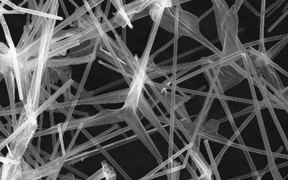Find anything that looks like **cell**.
Instances as JSON below:
<instances>
[{"instance_id": "52a82bcc", "label": "cell", "mask_w": 288, "mask_h": 180, "mask_svg": "<svg viewBox=\"0 0 288 180\" xmlns=\"http://www.w3.org/2000/svg\"><path fill=\"white\" fill-rule=\"evenodd\" d=\"M129 89H123L121 91L109 92L97 96H91L83 100H79L76 106L80 105H97L105 103H114L125 102L129 93Z\"/></svg>"}, {"instance_id": "d6986e66", "label": "cell", "mask_w": 288, "mask_h": 180, "mask_svg": "<svg viewBox=\"0 0 288 180\" xmlns=\"http://www.w3.org/2000/svg\"><path fill=\"white\" fill-rule=\"evenodd\" d=\"M138 138H139V137H137V135H135V136H133L129 137H125V139L121 140V141L117 142H115V143H110V144H109V145H107L104 146L103 148L105 150L108 151L109 150H112V149H114L115 147H120V145H124V144H125V143H129V142H131L134 141V140H137Z\"/></svg>"}, {"instance_id": "484cf974", "label": "cell", "mask_w": 288, "mask_h": 180, "mask_svg": "<svg viewBox=\"0 0 288 180\" xmlns=\"http://www.w3.org/2000/svg\"><path fill=\"white\" fill-rule=\"evenodd\" d=\"M23 157L27 160V161L29 162L30 164H32L35 168H37L39 167V166L38 165V162H39L38 161H37V160H36V161H34V160L32 159V157H31V155L28 153L27 151L25 152V153L24 154Z\"/></svg>"}, {"instance_id": "d4e9b609", "label": "cell", "mask_w": 288, "mask_h": 180, "mask_svg": "<svg viewBox=\"0 0 288 180\" xmlns=\"http://www.w3.org/2000/svg\"><path fill=\"white\" fill-rule=\"evenodd\" d=\"M103 178H104V175L103 168H101V169L98 170L97 172L95 173L93 175L89 177L87 180H99Z\"/></svg>"}, {"instance_id": "816d5d0a", "label": "cell", "mask_w": 288, "mask_h": 180, "mask_svg": "<svg viewBox=\"0 0 288 180\" xmlns=\"http://www.w3.org/2000/svg\"><path fill=\"white\" fill-rule=\"evenodd\" d=\"M29 1V0H24V1L23 2H22V4H19V7H22V5H23L24 4H26V2H27V1Z\"/></svg>"}, {"instance_id": "ac0fdd59", "label": "cell", "mask_w": 288, "mask_h": 180, "mask_svg": "<svg viewBox=\"0 0 288 180\" xmlns=\"http://www.w3.org/2000/svg\"><path fill=\"white\" fill-rule=\"evenodd\" d=\"M96 147H97V148L99 149L100 151H101V153H103V154H104V155L105 156V157H106V158L109 160V161L110 162L112 163V164L114 166L115 168H117L118 170L120 172L121 174H122V176L124 177V178H125V179H130V178H129V177L128 175H127V174H126L125 172H124V171H123L122 169H121V168H120V166L117 164V162H115V161H114V160L112 158L111 156L110 155V154H109L108 153H107V152H106V150H104V149L103 148V147H102V146H101V145H100V144H98V145H96Z\"/></svg>"}, {"instance_id": "f1b7e54d", "label": "cell", "mask_w": 288, "mask_h": 180, "mask_svg": "<svg viewBox=\"0 0 288 180\" xmlns=\"http://www.w3.org/2000/svg\"><path fill=\"white\" fill-rule=\"evenodd\" d=\"M28 9L38 11L39 5H38V4L36 3L35 0H29V1H28Z\"/></svg>"}, {"instance_id": "836d02e7", "label": "cell", "mask_w": 288, "mask_h": 180, "mask_svg": "<svg viewBox=\"0 0 288 180\" xmlns=\"http://www.w3.org/2000/svg\"><path fill=\"white\" fill-rule=\"evenodd\" d=\"M59 2H60V4L61 5V7L62 8H63V10L64 11V15H65L66 16V18H68L69 17V14L68 13V11L66 9V7H65V5H64V1H63V0H59Z\"/></svg>"}, {"instance_id": "7a4b0ae2", "label": "cell", "mask_w": 288, "mask_h": 180, "mask_svg": "<svg viewBox=\"0 0 288 180\" xmlns=\"http://www.w3.org/2000/svg\"><path fill=\"white\" fill-rule=\"evenodd\" d=\"M124 121L121 116L120 109L111 110V109H104L99 111L97 114L92 116H86L80 119L70 120L69 121L61 123L58 124L61 130L63 133L66 131H71L77 130L80 126L83 128L91 127V126L112 124L118 122Z\"/></svg>"}, {"instance_id": "cb8c5ba5", "label": "cell", "mask_w": 288, "mask_h": 180, "mask_svg": "<svg viewBox=\"0 0 288 180\" xmlns=\"http://www.w3.org/2000/svg\"><path fill=\"white\" fill-rule=\"evenodd\" d=\"M49 77H50L51 82L52 83L56 82V81H58L59 79H60V77H59V75L57 73V72H56L55 69L50 68V67H49Z\"/></svg>"}, {"instance_id": "44dd1931", "label": "cell", "mask_w": 288, "mask_h": 180, "mask_svg": "<svg viewBox=\"0 0 288 180\" xmlns=\"http://www.w3.org/2000/svg\"><path fill=\"white\" fill-rule=\"evenodd\" d=\"M28 149H29V150L31 151V152H32V154H33V155L35 157V158L36 159V160H37V161H38V162L39 163H40V164H41V165H44V164H46L47 162H45L43 161V158H41V157H40V155H39V154H39L38 153V152L37 151V150H35V149L34 148L32 142H31L30 143V144H29V145H28Z\"/></svg>"}, {"instance_id": "6da1fadb", "label": "cell", "mask_w": 288, "mask_h": 180, "mask_svg": "<svg viewBox=\"0 0 288 180\" xmlns=\"http://www.w3.org/2000/svg\"><path fill=\"white\" fill-rule=\"evenodd\" d=\"M56 18L47 17L42 24V35L41 44L36 57V65L31 81V85L24 103V109L28 117L37 110L39 106V96L41 83L45 75L47 61L49 59V53L51 50L52 39L54 35L55 25Z\"/></svg>"}, {"instance_id": "b9f144b4", "label": "cell", "mask_w": 288, "mask_h": 180, "mask_svg": "<svg viewBox=\"0 0 288 180\" xmlns=\"http://www.w3.org/2000/svg\"><path fill=\"white\" fill-rule=\"evenodd\" d=\"M73 114L82 115V116H83V117L88 116V115H89V114L88 113H86V112H82V111H77V110H74V112H73Z\"/></svg>"}, {"instance_id": "ee69618b", "label": "cell", "mask_w": 288, "mask_h": 180, "mask_svg": "<svg viewBox=\"0 0 288 180\" xmlns=\"http://www.w3.org/2000/svg\"><path fill=\"white\" fill-rule=\"evenodd\" d=\"M93 106H94L95 108L96 109H97L98 111H101L104 110L103 108H102V106H101V105H99V104H97V105H93Z\"/></svg>"}, {"instance_id": "f35d334b", "label": "cell", "mask_w": 288, "mask_h": 180, "mask_svg": "<svg viewBox=\"0 0 288 180\" xmlns=\"http://www.w3.org/2000/svg\"><path fill=\"white\" fill-rule=\"evenodd\" d=\"M110 5H111V1L110 0H108V2H107V4H106V10H105V12H104V15H105V16H108V12H109V10H110Z\"/></svg>"}, {"instance_id": "2e32d148", "label": "cell", "mask_w": 288, "mask_h": 180, "mask_svg": "<svg viewBox=\"0 0 288 180\" xmlns=\"http://www.w3.org/2000/svg\"><path fill=\"white\" fill-rule=\"evenodd\" d=\"M53 69H55L57 72L63 84L66 83L68 81L72 79V69L69 66Z\"/></svg>"}, {"instance_id": "1f68e13d", "label": "cell", "mask_w": 288, "mask_h": 180, "mask_svg": "<svg viewBox=\"0 0 288 180\" xmlns=\"http://www.w3.org/2000/svg\"><path fill=\"white\" fill-rule=\"evenodd\" d=\"M40 94H41L43 96H44L46 99H48L51 96V94H49V92H47V90H46V88H44L43 86H41V90H40Z\"/></svg>"}, {"instance_id": "ab89813d", "label": "cell", "mask_w": 288, "mask_h": 180, "mask_svg": "<svg viewBox=\"0 0 288 180\" xmlns=\"http://www.w3.org/2000/svg\"><path fill=\"white\" fill-rule=\"evenodd\" d=\"M43 112L40 114V119H39V130H42V125H43Z\"/></svg>"}, {"instance_id": "f546056e", "label": "cell", "mask_w": 288, "mask_h": 180, "mask_svg": "<svg viewBox=\"0 0 288 180\" xmlns=\"http://www.w3.org/2000/svg\"><path fill=\"white\" fill-rule=\"evenodd\" d=\"M244 153L245 154V156H246V158L247 159V161H248V162H249V164L250 165L251 169H252V170L253 171H257V170H256V168H255V165H254L253 162V161L250 158V155L249 153H248V151L247 150H244Z\"/></svg>"}, {"instance_id": "c3c4849f", "label": "cell", "mask_w": 288, "mask_h": 180, "mask_svg": "<svg viewBox=\"0 0 288 180\" xmlns=\"http://www.w3.org/2000/svg\"><path fill=\"white\" fill-rule=\"evenodd\" d=\"M68 1H70V2H71L72 4L74 5V6H75V7H76V9H79V8H80V7H79L78 5L77 4H76L74 1H73V0H68Z\"/></svg>"}, {"instance_id": "8fae6325", "label": "cell", "mask_w": 288, "mask_h": 180, "mask_svg": "<svg viewBox=\"0 0 288 180\" xmlns=\"http://www.w3.org/2000/svg\"><path fill=\"white\" fill-rule=\"evenodd\" d=\"M74 82V81L72 79H70L69 81H68L66 83L63 84V85L61 86L57 91H56L55 93L51 96L48 99H47L46 102H43L41 105H39V108L37 109V110L34 112V113L32 115H34V116L36 117H38L39 115H40L41 113H43V112L46 111L53 103H54L55 102L56 100L57 99V98L60 96L61 94H64V92H65L69 87H70L72 85V84Z\"/></svg>"}, {"instance_id": "8d00e7d4", "label": "cell", "mask_w": 288, "mask_h": 180, "mask_svg": "<svg viewBox=\"0 0 288 180\" xmlns=\"http://www.w3.org/2000/svg\"><path fill=\"white\" fill-rule=\"evenodd\" d=\"M279 92L281 94L282 96H283L287 100H288V86L286 87V89H284L282 91H281Z\"/></svg>"}, {"instance_id": "f5cc1de1", "label": "cell", "mask_w": 288, "mask_h": 180, "mask_svg": "<svg viewBox=\"0 0 288 180\" xmlns=\"http://www.w3.org/2000/svg\"><path fill=\"white\" fill-rule=\"evenodd\" d=\"M282 150H283V147H280V148H279V150H278L277 153H280V151H281Z\"/></svg>"}, {"instance_id": "3957f363", "label": "cell", "mask_w": 288, "mask_h": 180, "mask_svg": "<svg viewBox=\"0 0 288 180\" xmlns=\"http://www.w3.org/2000/svg\"><path fill=\"white\" fill-rule=\"evenodd\" d=\"M37 118L34 115H31L30 122L26 127L20 132L7 145L9 151L6 157L21 161L24 154L28 150V145L31 143V140L34 137V134L39 127Z\"/></svg>"}, {"instance_id": "e0dca14e", "label": "cell", "mask_w": 288, "mask_h": 180, "mask_svg": "<svg viewBox=\"0 0 288 180\" xmlns=\"http://www.w3.org/2000/svg\"><path fill=\"white\" fill-rule=\"evenodd\" d=\"M104 175V178L107 180L116 179V173L114 170V168L110 166L106 161H103L101 163Z\"/></svg>"}, {"instance_id": "ffe728a7", "label": "cell", "mask_w": 288, "mask_h": 180, "mask_svg": "<svg viewBox=\"0 0 288 180\" xmlns=\"http://www.w3.org/2000/svg\"><path fill=\"white\" fill-rule=\"evenodd\" d=\"M24 108V107L23 108H15L14 109H9V110H4V109H1V112H0V115L1 116H6V115H16L21 113V112L23 110V109Z\"/></svg>"}, {"instance_id": "f907efd6", "label": "cell", "mask_w": 288, "mask_h": 180, "mask_svg": "<svg viewBox=\"0 0 288 180\" xmlns=\"http://www.w3.org/2000/svg\"><path fill=\"white\" fill-rule=\"evenodd\" d=\"M40 154H43L44 156H47V155H49V154H48V153H47L46 152H45L44 151L41 150H40Z\"/></svg>"}, {"instance_id": "9a60e30c", "label": "cell", "mask_w": 288, "mask_h": 180, "mask_svg": "<svg viewBox=\"0 0 288 180\" xmlns=\"http://www.w3.org/2000/svg\"><path fill=\"white\" fill-rule=\"evenodd\" d=\"M101 153V152L100 150L97 147V149L95 150L88 151V152H85L83 153H80V154H76L75 155L70 157L69 158H68L66 159L65 162L64 163V165H73L76 162H78L80 161H83V160H85L88 157H92L93 155H96V154ZM63 165V166H64Z\"/></svg>"}, {"instance_id": "4fadbf2b", "label": "cell", "mask_w": 288, "mask_h": 180, "mask_svg": "<svg viewBox=\"0 0 288 180\" xmlns=\"http://www.w3.org/2000/svg\"><path fill=\"white\" fill-rule=\"evenodd\" d=\"M83 2L85 3V5L83 7H80L78 9H76V11L74 14H72L71 16H70L68 18H67L64 22H61V23L57 25L56 26H55L54 33L58 32V31L61 30L62 29L64 28V27H66L67 25H70V24H72L73 22H75L76 21H77L78 18H80L81 17V16L84 15L85 13L86 12L89 11V10L91 9V8H90L89 3L88 1H87V0H83Z\"/></svg>"}, {"instance_id": "74e56055", "label": "cell", "mask_w": 288, "mask_h": 180, "mask_svg": "<svg viewBox=\"0 0 288 180\" xmlns=\"http://www.w3.org/2000/svg\"><path fill=\"white\" fill-rule=\"evenodd\" d=\"M81 133H82L85 136H86L87 138H88L89 140H91L93 138V137H92V136L91 134H90L88 132H87L86 130V128H81Z\"/></svg>"}, {"instance_id": "5bb4252c", "label": "cell", "mask_w": 288, "mask_h": 180, "mask_svg": "<svg viewBox=\"0 0 288 180\" xmlns=\"http://www.w3.org/2000/svg\"><path fill=\"white\" fill-rule=\"evenodd\" d=\"M83 30H85L82 28L76 27V28H71L68 30L58 31V32L54 33V35H53L52 43H56V42L63 40V39L72 37V36H74L76 34H78V33L82 32Z\"/></svg>"}, {"instance_id": "7402d4cb", "label": "cell", "mask_w": 288, "mask_h": 180, "mask_svg": "<svg viewBox=\"0 0 288 180\" xmlns=\"http://www.w3.org/2000/svg\"><path fill=\"white\" fill-rule=\"evenodd\" d=\"M83 127L82 126H80L78 129H77V131H76V133H75L74 134V136H73L72 137V141L71 142H70V145L68 146V147L67 150H66V154H68L69 153V152L71 151L72 150V147H73V145H75V141L76 140V139H77V137L78 136V134H80V133L81 132V128H82Z\"/></svg>"}, {"instance_id": "30bf717a", "label": "cell", "mask_w": 288, "mask_h": 180, "mask_svg": "<svg viewBox=\"0 0 288 180\" xmlns=\"http://www.w3.org/2000/svg\"><path fill=\"white\" fill-rule=\"evenodd\" d=\"M0 74L4 75V79L9 94L11 109H15V77L14 73L10 67L0 66Z\"/></svg>"}, {"instance_id": "9c48e42d", "label": "cell", "mask_w": 288, "mask_h": 180, "mask_svg": "<svg viewBox=\"0 0 288 180\" xmlns=\"http://www.w3.org/2000/svg\"><path fill=\"white\" fill-rule=\"evenodd\" d=\"M92 54L81 57H68L58 58H51L47 61V66L50 68H58V67L69 66L70 65H78V64L88 63L92 57Z\"/></svg>"}, {"instance_id": "60d3db41", "label": "cell", "mask_w": 288, "mask_h": 180, "mask_svg": "<svg viewBox=\"0 0 288 180\" xmlns=\"http://www.w3.org/2000/svg\"><path fill=\"white\" fill-rule=\"evenodd\" d=\"M5 126L7 127V130L8 131V133H9V136L13 132V130H12V128H11V127H13L12 125H11V124L9 123V122H7V123H6V125H5Z\"/></svg>"}, {"instance_id": "ba28073f", "label": "cell", "mask_w": 288, "mask_h": 180, "mask_svg": "<svg viewBox=\"0 0 288 180\" xmlns=\"http://www.w3.org/2000/svg\"><path fill=\"white\" fill-rule=\"evenodd\" d=\"M0 161L2 163L0 168V179H22V170L21 161L5 157L1 153Z\"/></svg>"}, {"instance_id": "f6af8a7d", "label": "cell", "mask_w": 288, "mask_h": 180, "mask_svg": "<svg viewBox=\"0 0 288 180\" xmlns=\"http://www.w3.org/2000/svg\"><path fill=\"white\" fill-rule=\"evenodd\" d=\"M51 135H52L53 144V146H54L55 145V143H56V142H57V140H56V134H53Z\"/></svg>"}, {"instance_id": "d6a6232c", "label": "cell", "mask_w": 288, "mask_h": 180, "mask_svg": "<svg viewBox=\"0 0 288 180\" xmlns=\"http://www.w3.org/2000/svg\"><path fill=\"white\" fill-rule=\"evenodd\" d=\"M47 111L49 112V117H50V122H51V126H55V122H54V110L53 109H49Z\"/></svg>"}, {"instance_id": "4dcf8cb0", "label": "cell", "mask_w": 288, "mask_h": 180, "mask_svg": "<svg viewBox=\"0 0 288 180\" xmlns=\"http://www.w3.org/2000/svg\"><path fill=\"white\" fill-rule=\"evenodd\" d=\"M1 14H24L25 13L22 12V11H20L18 10L14 9L13 11H8L7 9H4L3 7L1 8Z\"/></svg>"}, {"instance_id": "5b68a950", "label": "cell", "mask_w": 288, "mask_h": 180, "mask_svg": "<svg viewBox=\"0 0 288 180\" xmlns=\"http://www.w3.org/2000/svg\"><path fill=\"white\" fill-rule=\"evenodd\" d=\"M66 159L65 156L62 155L53 161H49L46 164L41 165L37 168L28 171H22V179H40L44 177H47L46 178L47 180L56 179Z\"/></svg>"}, {"instance_id": "7bdbcfd3", "label": "cell", "mask_w": 288, "mask_h": 180, "mask_svg": "<svg viewBox=\"0 0 288 180\" xmlns=\"http://www.w3.org/2000/svg\"><path fill=\"white\" fill-rule=\"evenodd\" d=\"M5 118L7 119V122L11 123L13 126V120H12V118L10 117V115H6V116H5Z\"/></svg>"}, {"instance_id": "e575fe53", "label": "cell", "mask_w": 288, "mask_h": 180, "mask_svg": "<svg viewBox=\"0 0 288 180\" xmlns=\"http://www.w3.org/2000/svg\"><path fill=\"white\" fill-rule=\"evenodd\" d=\"M61 179H63V180H68V179H71V180H73V179H76L75 178H74V175H73V174L71 173V172H70V173H68L65 176H64L63 178H61Z\"/></svg>"}, {"instance_id": "4316f807", "label": "cell", "mask_w": 288, "mask_h": 180, "mask_svg": "<svg viewBox=\"0 0 288 180\" xmlns=\"http://www.w3.org/2000/svg\"><path fill=\"white\" fill-rule=\"evenodd\" d=\"M64 102H72V101H74L75 98V96H74L71 93L70 87H69V88L64 92Z\"/></svg>"}, {"instance_id": "d590c367", "label": "cell", "mask_w": 288, "mask_h": 180, "mask_svg": "<svg viewBox=\"0 0 288 180\" xmlns=\"http://www.w3.org/2000/svg\"><path fill=\"white\" fill-rule=\"evenodd\" d=\"M0 125H1V126H0V130H1V131L5 135V136H6V137L9 136V133H8L7 129L5 128V126L3 125L1 121H0Z\"/></svg>"}, {"instance_id": "8992f818", "label": "cell", "mask_w": 288, "mask_h": 180, "mask_svg": "<svg viewBox=\"0 0 288 180\" xmlns=\"http://www.w3.org/2000/svg\"><path fill=\"white\" fill-rule=\"evenodd\" d=\"M118 127H119V126H118V125H115L114 126H113L112 128L108 129V130L104 131V133H101L99 135H98L97 136L93 137V138L91 140H89L88 142H87L84 143H82V144H80L78 146H75V147L73 148L68 153L66 154V155H65L66 159H68L70 157L74 156V155H75V154H78V153H80V152H81L84 150H87V149L93 147V146H96L98 144H100L101 143H102L103 142H105V141H106V140L112 138V137H114L115 136H118V135L123 134V133H125V132L128 131V130H130V127H129V126H128L125 128H121L119 130H117V131L114 132V133H112L111 134H110L112 131L115 130V129H117Z\"/></svg>"}, {"instance_id": "83f0119b", "label": "cell", "mask_w": 288, "mask_h": 180, "mask_svg": "<svg viewBox=\"0 0 288 180\" xmlns=\"http://www.w3.org/2000/svg\"><path fill=\"white\" fill-rule=\"evenodd\" d=\"M24 157H23L21 159V164L22 167V170L23 171H28L33 169V168L31 167V164L29 163V162H26L24 161Z\"/></svg>"}, {"instance_id": "277c9868", "label": "cell", "mask_w": 288, "mask_h": 180, "mask_svg": "<svg viewBox=\"0 0 288 180\" xmlns=\"http://www.w3.org/2000/svg\"><path fill=\"white\" fill-rule=\"evenodd\" d=\"M95 24L89 28L83 30L82 32L78 33L72 37L63 39L56 43H52L51 50L49 53V59L53 58L61 52H66L68 49L80 45L83 42L91 40L100 35L101 22L97 18L95 21Z\"/></svg>"}, {"instance_id": "bcb514c9", "label": "cell", "mask_w": 288, "mask_h": 180, "mask_svg": "<svg viewBox=\"0 0 288 180\" xmlns=\"http://www.w3.org/2000/svg\"><path fill=\"white\" fill-rule=\"evenodd\" d=\"M72 86L73 87H74V88H75L76 89H78V87H79V86H80V84H79V83H77V82H76V81H74V82L73 83V84H72Z\"/></svg>"}, {"instance_id": "603a6c76", "label": "cell", "mask_w": 288, "mask_h": 180, "mask_svg": "<svg viewBox=\"0 0 288 180\" xmlns=\"http://www.w3.org/2000/svg\"><path fill=\"white\" fill-rule=\"evenodd\" d=\"M63 168H66V169H68V170H70V171H72V173H74L76 174H77V175H78L79 176H80L81 177V178H83V179H88L89 177L87 176V175H86V174H84L83 173L81 172V171H79L78 170H76L74 168H73L71 167V165H64L63 166Z\"/></svg>"}, {"instance_id": "db71d44e", "label": "cell", "mask_w": 288, "mask_h": 180, "mask_svg": "<svg viewBox=\"0 0 288 180\" xmlns=\"http://www.w3.org/2000/svg\"><path fill=\"white\" fill-rule=\"evenodd\" d=\"M9 1H12V0H9Z\"/></svg>"}, {"instance_id": "681fc988", "label": "cell", "mask_w": 288, "mask_h": 180, "mask_svg": "<svg viewBox=\"0 0 288 180\" xmlns=\"http://www.w3.org/2000/svg\"><path fill=\"white\" fill-rule=\"evenodd\" d=\"M51 88H52L53 89L55 90V91H57V90H58L59 88H60V87H58V86H56L54 85H53V84H51Z\"/></svg>"}, {"instance_id": "7c38bea8", "label": "cell", "mask_w": 288, "mask_h": 180, "mask_svg": "<svg viewBox=\"0 0 288 180\" xmlns=\"http://www.w3.org/2000/svg\"><path fill=\"white\" fill-rule=\"evenodd\" d=\"M41 38L35 39L32 43L28 45L22 50H17V58L21 62H25L32 57H37L41 44Z\"/></svg>"}, {"instance_id": "7dc6e473", "label": "cell", "mask_w": 288, "mask_h": 180, "mask_svg": "<svg viewBox=\"0 0 288 180\" xmlns=\"http://www.w3.org/2000/svg\"><path fill=\"white\" fill-rule=\"evenodd\" d=\"M286 166H288V162H285V163H284V164H279V165H277V166H276V167H277L278 168H282V167H286Z\"/></svg>"}]
</instances>
